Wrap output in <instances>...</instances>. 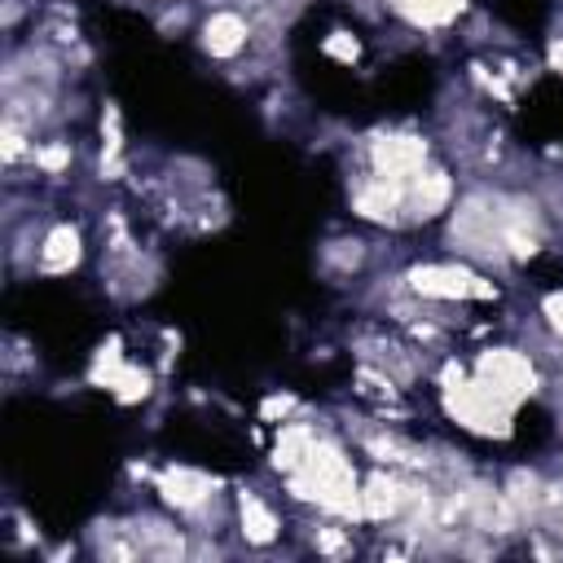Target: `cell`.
<instances>
[{"label":"cell","instance_id":"6da1fadb","mask_svg":"<svg viewBox=\"0 0 563 563\" xmlns=\"http://www.w3.org/2000/svg\"><path fill=\"white\" fill-rule=\"evenodd\" d=\"M409 286L427 299H488L493 295V282L457 264H422L409 273Z\"/></svg>","mask_w":563,"mask_h":563},{"label":"cell","instance_id":"7a4b0ae2","mask_svg":"<svg viewBox=\"0 0 563 563\" xmlns=\"http://www.w3.org/2000/svg\"><path fill=\"white\" fill-rule=\"evenodd\" d=\"M422 158H427V145L418 136H383L374 145V176H387L396 185H409L422 172Z\"/></svg>","mask_w":563,"mask_h":563},{"label":"cell","instance_id":"7c38bea8","mask_svg":"<svg viewBox=\"0 0 563 563\" xmlns=\"http://www.w3.org/2000/svg\"><path fill=\"white\" fill-rule=\"evenodd\" d=\"M545 321H550V325H554V334L563 339V290L545 299Z\"/></svg>","mask_w":563,"mask_h":563},{"label":"cell","instance_id":"8992f818","mask_svg":"<svg viewBox=\"0 0 563 563\" xmlns=\"http://www.w3.org/2000/svg\"><path fill=\"white\" fill-rule=\"evenodd\" d=\"M202 44L211 57H233L246 44V22L238 13H211L202 26Z\"/></svg>","mask_w":563,"mask_h":563},{"label":"cell","instance_id":"8fae6325","mask_svg":"<svg viewBox=\"0 0 563 563\" xmlns=\"http://www.w3.org/2000/svg\"><path fill=\"white\" fill-rule=\"evenodd\" d=\"M35 163H40L44 172H62V167L70 163V150H66V145H48V150H35Z\"/></svg>","mask_w":563,"mask_h":563},{"label":"cell","instance_id":"5b68a950","mask_svg":"<svg viewBox=\"0 0 563 563\" xmlns=\"http://www.w3.org/2000/svg\"><path fill=\"white\" fill-rule=\"evenodd\" d=\"M449 202V176L444 172H418L409 185H405V211L409 216H435L440 207Z\"/></svg>","mask_w":563,"mask_h":563},{"label":"cell","instance_id":"30bf717a","mask_svg":"<svg viewBox=\"0 0 563 563\" xmlns=\"http://www.w3.org/2000/svg\"><path fill=\"white\" fill-rule=\"evenodd\" d=\"M242 532H246V541H255V545L273 541V532H277L273 510H268L255 493H242Z\"/></svg>","mask_w":563,"mask_h":563},{"label":"cell","instance_id":"ba28073f","mask_svg":"<svg viewBox=\"0 0 563 563\" xmlns=\"http://www.w3.org/2000/svg\"><path fill=\"white\" fill-rule=\"evenodd\" d=\"M466 0H391V9L413 26H444L462 13Z\"/></svg>","mask_w":563,"mask_h":563},{"label":"cell","instance_id":"277c9868","mask_svg":"<svg viewBox=\"0 0 563 563\" xmlns=\"http://www.w3.org/2000/svg\"><path fill=\"white\" fill-rule=\"evenodd\" d=\"M163 497H167L176 510L198 515V510H202V506L216 497V479H207L202 471L176 466V471H167V475H163Z\"/></svg>","mask_w":563,"mask_h":563},{"label":"cell","instance_id":"52a82bcc","mask_svg":"<svg viewBox=\"0 0 563 563\" xmlns=\"http://www.w3.org/2000/svg\"><path fill=\"white\" fill-rule=\"evenodd\" d=\"M75 264H79V233L70 224H57L40 246V268L44 273H70Z\"/></svg>","mask_w":563,"mask_h":563},{"label":"cell","instance_id":"9c48e42d","mask_svg":"<svg viewBox=\"0 0 563 563\" xmlns=\"http://www.w3.org/2000/svg\"><path fill=\"white\" fill-rule=\"evenodd\" d=\"M132 532H136L141 554H154V559H176V554L185 550V545H180V537H176V528H167V523H158V519H145V523H136Z\"/></svg>","mask_w":563,"mask_h":563},{"label":"cell","instance_id":"4fadbf2b","mask_svg":"<svg viewBox=\"0 0 563 563\" xmlns=\"http://www.w3.org/2000/svg\"><path fill=\"white\" fill-rule=\"evenodd\" d=\"M550 57H554V66H559V70H563V40H559V44H554V48H550Z\"/></svg>","mask_w":563,"mask_h":563},{"label":"cell","instance_id":"3957f363","mask_svg":"<svg viewBox=\"0 0 563 563\" xmlns=\"http://www.w3.org/2000/svg\"><path fill=\"white\" fill-rule=\"evenodd\" d=\"M479 378L501 396V400H519L523 391H532V369H528V361L519 356V352H488L484 361H479Z\"/></svg>","mask_w":563,"mask_h":563}]
</instances>
